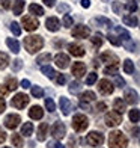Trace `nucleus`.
<instances>
[{
	"label": "nucleus",
	"instance_id": "1",
	"mask_svg": "<svg viewBox=\"0 0 140 148\" xmlns=\"http://www.w3.org/2000/svg\"><path fill=\"white\" fill-rule=\"evenodd\" d=\"M42 47H44L42 36H39V35H30V36H26L24 38V49L27 50L30 55L39 51Z\"/></svg>",
	"mask_w": 140,
	"mask_h": 148
},
{
	"label": "nucleus",
	"instance_id": "2",
	"mask_svg": "<svg viewBox=\"0 0 140 148\" xmlns=\"http://www.w3.org/2000/svg\"><path fill=\"white\" fill-rule=\"evenodd\" d=\"M128 139L122 132H111L109 134V147L110 148H126Z\"/></svg>",
	"mask_w": 140,
	"mask_h": 148
},
{
	"label": "nucleus",
	"instance_id": "3",
	"mask_svg": "<svg viewBox=\"0 0 140 148\" xmlns=\"http://www.w3.org/2000/svg\"><path fill=\"white\" fill-rule=\"evenodd\" d=\"M116 32L122 36L121 44L125 47V49L128 50V51H136V44H134V41L131 39V35L128 33V30H125L124 27H116Z\"/></svg>",
	"mask_w": 140,
	"mask_h": 148
},
{
	"label": "nucleus",
	"instance_id": "4",
	"mask_svg": "<svg viewBox=\"0 0 140 148\" xmlns=\"http://www.w3.org/2000/svg\"><path fill=\"white\" fill-rule=\"evenodd\" d=\"M71 124H72V129H74L75 132H84L89 127V119L84 115H82V113H77V115L72 116Z\"/></svg>",
	"mask_w": 140,
	"mask_h": 148
},
{
	"label": "nucleus",
	"instance_id": "5",
	"mask_svg": "<svg viewBox=\"0 0 140 148\" xmlns=\"http://www.w3.org/2000/svg\"><path fill=\"white\" fill-rule=\"evenodd\" d=\"M29 101H30V98L26 95L24 92H21V94H17V95L11 100V104L14 107H17V109H24V107L29 104Z\"/></svg>",
	"mask_w": 140,
	"mask_h": 148
},
{
	"label": "nucleus",
	"instance_id": "6",
	"mask_svg": "<svg viewBox=\"0 0 140 148\" xmlns=\"http://www.w3.org/2000/svg\"><path fill=\"white\" fill-rule=\"evenodd\" d=\"M3 123H5L6 129L14 130V129H17V127L20 125V123H21V118H20V115H17V113H9V115H6V118H5Z\"/></svg>",
	"mask_w": 140,
	"mask_h": 148
},
{
	"label": "nucleus",
	"instance_id": "7",
	"mask_svg": "<svg viewBox=\"0 0 140 148\" xmlns=\"http://www.w3.org/2000/svg\"><path fill=\"white\" fill-rule=\"evenodd\" d=\"M90 35V29L88 26L84 24H77L74 26V29H72V36L74 38H80V39H84Z\"/></svg>",
	"mask_w": 140,
	"mask_h": 148
},
{
	"label": "nucleus",
	"instance_id": "8",
	"mask_svg": "<svg viewBox=\"0 0 140 148\" xmlns=\"http://www.w3.org/2000/svg\"><path fill=\"white\" fill-rule=\"evenodd\" d=\"M122 123V115L118 112H109L107 115H105V124H107V127H116Z\"/></svg>",
	"mask_w": 140,
	"mask_h": 148
},
{
	"label": "nucleus",
	"instance_id": "9",
	"mask_svg": "<svg viewBox=\"0 0 140 148\" xmlns=\"http://www.w3.org/2000/svg\"><path fill=\"white\" fill-rule=\"evenodd\" d=\"M86 142L92 147H99L104 142V136L99 132H90L88 136H86Z\"/></svg>",
	"mask_w": 140,
	"mask_h": 148
},
{
	"label": "nucleus",
	"instance_id": "10",
	"mask_svg": "<svg viewBox=\"0 0 140 148\" xmlns=\"http://www.w3.org/2000/svg\"><path fill=\"white\" fill-rule=\"evenodd\" d=\"M21 24H23V27H24L26 30H29V32H33V30H36V29L39 27L38 20H36V18H33L32 15H26V17H23Z\"/></svg>",
	"mask_w": 140,
	"mask_h": 148
},
{
	"label": "nucleus",
	"instance_id": "11",
	"mask_svg": "<svg viewBox=\"0 0 140 148\" xmlns=\"http://www.w3.org/2000/svg\"><path fill=\"white\" fill-rule=\"evenodd\" d=\"M113 85L109 82L107 79H103L98 82V91L103 94V95H110V94H113Z\"/></svg>",
	"mask_w": 140,
	"mask_h": 148
},
{
	"label": "nucleus",
	"instance_id": "12",
	"mask_svg": "<svg viewBox=\"0 0 140 148\" xmlns=\"http://www.w3.org/2000/svg\"><path fill=\"white\" fill-rule=\"evenodd\" d=\"M51 134H53L56 139L65 138V134H66V127H65V124H63V123H56L54 125H53V129H51Z\"/></svg>",
	"mask_w": 140,
	"mask_h": 148
},
{
	"label": "nucleus",
	"instance_id": "13",
	"mask_svg": "<svg viewBox=\"0 0 140 148\" xmlns=\"http://www.w3.org/2000/svg\"><path fill=\"white\" fill-rule=\"evenodd\" d=\"M99 59H101L103 62L109 64V65H118V66H119V58H118L116 55H113L111 51H105V53H103V55L99 56Z\"/></svg>",
	"mask_w": 140,
	"mask_h": 148
},
{
	"label": "nucleus",
	"instance_id": "14",
	"mask_svg": "<svg viewBox=\"0 0 140 148\" xmlns=\"http://www.w3.org/2000/svg\"><path fill=\"white\" fill-rule=\"evenodd\" d=\"M45 27L50 32H57L60 29V21H59V18H56V17H48L45 20Z\"/></svg>",
	"mask_w": 140,
	"mask_h": 148
},
{
	"label": "nucleus",
	"instance_id": "15",
	"mask_svg": "<svg viewBox=\"0 0 140 148\" xmlns=\"http://www.w3.org/2000/svg\"><path fill=\"white\" fill-rule=\"evenodd\" d=\"M59 107H60V110L65 116H68L71 110H72V103L69 101L66 97H60V100H59Z\"/></svg>",
	"mask_w": 140,
	"mask_h": 148
},
{
	"label": "nucleus",
	"instance_id": "16",
	"mask_svg": "<svg viewBox=\"0 0 140 148\" xmlns=\"http://www.w3.org/2000/svg\"><path fill=\"white\" fill-rule=\"evenodd\" d=\"M86 74V65L83 62H74L72 64V76L80 79Z\"/></svg>",
	"mask_w": 140,
	"mask_h": 148
},
{
	"label": "nucleus",
	"instance_id": "17",
	"mask_svg": "<svg viewBox=\"0 0 140 148\" xmlns=\"http://www.w3.org/2000/svg\"><path fill=\"white\" fill-rule=\"evenodd\" d=\"M54 62L60 70H65V68L69 66V58L66 55H63V53H59V55H56V58H54Z\"/></svg>",
	"mask_w": 140,
	"mask_h": 148
},
{
	"label": "nucleus",
	"instance_id": "18",
	"mask_svg": "<svg viewBox=\"0 0 140 148\" xmlns=\"http://www.w3.org/2000/svg\"><path fill=\"white\" fill-rule=\"evenodd\" d=\"M124 98H125V103H128V104H131V106L139 103V94H137L134 89H126Z\"/></svg>",
	"mask_w": 140,
	"mask_h": 148
},
{
	"label": "nucleus",
	"instance_id": "19",
	"mask_svg": "<svg viewBox=\"0 0 140 148\" xmlns=\"http://www.w3.org/2000/svg\"><path fill=\"white\" fill-rule=\"evenodd\" d=\"M68 50L72 56H75V58H82L84 56V47H82L80 44H69L68 45Z\"/></svg>",
	"mask_w": 140,
	"mask_h": 148
},
{
	"label": "nucleus",
	"instance_id": "20",
	"mask_svg": "<svg viewBox=\"0 0 140 148\" xmlns=\"http://www.w3.org/2000/svg\"><path fill=\"white\" fill-rule=\"evenodd\" d=\"M29 116L32 119H42L44 116V110L41 106H32L30 110H29Z\"/></svg>",
	"mask_w": 140,
	"mask_h": 148
},
{
	"label": "nucleus",
	"instance_id": "21",
	"mask_svg": "<svg viewBox=\"0 0 140 148\" xmlns=\"http://www.w3.org/2000/svg\"><path fill=\"white\" fill-rule=\"evenodd\" d=\"M47 132H48V124L47 123H41V125L38 127V140L39 142H42V140H45V138H47Z\"/></svg>",
	"mask_w": 140,
	"mask_h": 148
},
{
	"label": "nucleus",
	"instance_id": "22",
	"mask_svg": "<svg viewBox=\"0 0 140 148\" xmlns=\"http://www.w3.org/2000/svg\"><path fill=\"white\" fill-rule=\"evenodd\" d=\"M113 107H115V112H118V113H122L126 110V103L124 101L122 98H116L115 101H113Z\"/></svg>",
	"mask_w": 140,
	"mask_h": 148
},
{
	"label": "nucleus",
	"instance_id": "23",
	"mask_svg": "<svg viewBox=\"0 0 140 148\" xmlns=\"http://www.w3.org/2000/svg\"><path fill=\"white\" fill-rule=\"evenodd\" d=\"M122 21H124L125 26H128V27H137V24H139V20L134 15H124Z\"/></svg>",
	"mask_w": 140,
	"mask_h": 148
},
{
	"label": "nucleus",
	"instance_id": "24",
	"mask_svg": "<svg viewBox=\"0 0 140 148\" xmlns=\"http://www.w3.org/2000/svg\"><path fill=\"white\" fill-rule=\"evenodd\" d=\"M12 8V12H14V15H20L24 9V0H15L14 5L11 6Z\"/></svg>",
	"mask_w": 140,
	"mask_h": 148
},
{
	"label": "nucleus",
	"instance_id": "25",
	"mask_svg": "<svg viewBox=\"0 0 140 148\" xmlns=\"http://www.w3.org/2000/svg\"><path fill=\"white\" fill-rule=\"evenodd\" d=\"M90 42H92V45H93V47L99 49V47L103 45V42H104V38H103V35H101L99 32H97L95 35H93V36L90 38Z\"/></svg>",
	"mask_w": 140,
	"mask_h": 148
},
{
	"label": "nucleus",
	"instance_id": "26",
	"mask_svg": "<svg viewBox=\"0 0 140 148\" xmlns=\"http://www.w3.org/2000/svg\"><path fill=\"white\" fill-rule=\"evenodd\" d=\"M29 11H30V14L36 15V17L44 15V8H42V6H39V5H36V3H32L29 6Z\"/></svg>",
	"mask_w": 140,
	"mask_h": 148
},
{
	"label": "nucleus",
	"instance_id": "27",
	"mask_svg": "<svg viewBox=\"0 0 140 148\" xmlns=\"http://www.w3.org/2000/svg\"><path fill=\"white\" fill-rule=\"evenodd\" d=\"M6 45L12 50V53H18L20 51V44H18L17 39H14V38H8V39H6Z\"/></svg>",
	"mask_w": 140,
	"mask_h": 148
},
{
	"label": "nucleus",
	"instance_id": "28",
	"mask_svg": "<svg viewBox=\"0 0 140 148\" xmlns=\"http://www.w3.org/2000/svg\"><path fill=\"white\" fill-rule=\"evenodd\" d=\"M68 91L72 94V95H77V94H80V91H82V83H80L78 80H75V82H71Z\"/></svg>",
	"mask_w": 140,
	"mask_h": 148
},
{
	"label": "nucleus",
	"instance_id": "29",
	"mask_svg": "<svg viewBox=\"0 0 140 148\" xmlns=\"http://www.w3.org/2000/svg\"><path fill=\"white\" fill-rule=\"evenodd\" d=\"M11 142L14 147L17 148H21L23 147V138H21V134H18V133H12V136H11Z\"/></svg>",
	"mask_w": 140,
	"mask_h": 148
},
{
	"label": "nucleus",
	"instance_id": "30",
	"mask_svg": "<svg viewBox=\"0 0 140 148\" xmlns=\"http://www.w3.org/2000/svg\"><path fill=\"white\" fill-rule=\"evenodd\" d=\"M6 88L8 91H15L18 88V82L15 77H6Z\"/></svg>",
	"mask_w": 140,
	"mask_h": 148
},
{
	"label": "nucleus",
	"instance_id": "31",
	"mask_svg": "<svg viewBox=\"0 0 140 148\" xmlns=\"http://www.w3.org/2000/svg\"><path fill=\"white\" fill-rule=\"evenodd\" d=\"M33 133V124L32 123H24L23 127H21V134H24V136H32Z\"/></svg>",
	"mask_w": 140,
	"mask_h": 148
},
{
	"label": "nucleus",
	"instance_id": "32",
	"mask_svg": "<svg viewBox=\"0 0 140 148\" xmlns=\"http://www.w3.org/2000/svg\"><path fill=\"white\" fill-rule=\"evenodd\" d=\"M50 60H51V55L50 53H44V55L36 58V64L38 65H45V64H48Z\"/></svg>",
	"mask_w": 140,
	"mask_h": 148
},
{
	"label": "nucleus",
	"instance_id": "33",
	"mask_svg": "<svg viewBox=\"0 0 140 148\" xmlns=\"http://www.w3.org/2000/svg\"><path fill=\"white\" fill-rule=\"evenodd\" d=\"M124 71L126 74H133V73H134V64H133L131 59H125L124 60Z\"/></svg>",
	"mask_w": 140,
	"mask_h": 148
},
{
	"label": "nucleus",
	"instance_id": "34",
	"mask_svg": "<svg viewBox=\"0 0 140 148\" xmlns=\"http://www.w3.org/2000/svg\"><path fill=\"white\" fill-rule=\"evenodd\" d=\"M42 74H45L48 79H54L56 77V71L53 70L50 65H42Z\"/></svg>",
	"mask_w": 140,
	"mask_h": 148
},
{
	"label": "nucleus",
	"instance_id": "35",
	"mask_svg": "<svg viewBox=\"0 0 140 148\" xmlns=\"http://www.w3.org/2000/svg\"><path fill=\"white\" fill-rule=\"evenodd\" d=\"M8 64H9V56L6 53L0 51V70H5L8 66Z\"/></svg>",
	"mask_w": 140,
	"mask_h": 148
},
{
	"label": "nucleus",
	"instance_id": "36",
	"mask_svg": "<svg viewBox=\"0 0 140 148\" xmlns=\"http://www.w3.org/2000/svg\"><path fill=\"white\" fill-rule=\"evenodd\" d=\"M80 98H82V101H86V103H88V101H93V100H95V94H93L92 91H86L84 94H82V97H80Z\"/></svg>",
	"mask_w": 140,
	"mask_h": 148
},
{
	"label": "nucleus",
	"instance_id": "37",
	"mask_svg": "<svg viewBox=\"0 0 140 148\" xmlns=\"http://www.w3.org/2000/svg\"><path fill=\"white\" fill-rule=\"evenodd\" d=\"M32 95L36 97V98H42L44 89L41 88V86H32Z\"/></svg>",
	"mask_w": 140,
	"mask_h": 148
},
{
	"label": "nucleus",
	"instance_id": "38",
	"mask_svg": "<svg viewBox=\"0 0 140 148\" xmlns=\"http://www.w3.org/2000/svg\"><path fill=\"white\" fill-rule=\"evenodd\" d=\"M118 65H109L104 68V74H111V76H115V74H118Z\"/></svg>",
	"mask_w": 140,
	"mask_h": 148
},
{
	"label": "nucleus",
	"instance_id": "39",
	"mask_svg": "<svg viewBox=\"0 0 140 148\" xmlns=\"http://www.w3.org/2000/svg\"><path fill=\"white\" fill-rule=\"evenodd\" d=\"M11 32L14 33L15 36H20V35H21V27H20V24L15 23V21L11 23Z\"/></svg>",
	"mask_w": 140,
	"mask_h": 148
},
{
	"label": "nucleus",
	"instance_id": "40",
	"mask_svg": "<svg viewBox=\"0 0 140 148\" xmlns=\"http://www.w3.org/2000/svg\"><path fill=\"white\" fill-rule=\"evenodd\" d=\"M23 68V60L21 59H15V60H12V71H20Z\"/></svg>",
	"mask_w": 140,
	"mask_h": 148
},
{
	"label": "nucleus",
	"instance_id": "41",
	"mask_svg": "<svg viewBox=\"0 0 140 148\" xmlns=\"http://www.w3.org/2000/svg\"><path fill=\"white\" fill-rule=\"evenodd\" d=\"M139 116H140L139 109H133V110H130V119L133 121V123H139Z\"/></svg>",
	"mask_w": 140,
	"mask_h": 148
},
{
	"label": "nucleus",
	"instance_id": "42",
	"mask_svg": "<svg viewBox=\"0 0 140 148\" xmlns=\"http://www.w3.org/2000/svg\"><path fill=\"white\" fill-rule=\"evenodd\" d=\"M71 9V6L69 5H66V3H60L57 6V11H59V14H66V12H69Z\"/></svg>",
	"mask_w": 140,
	"mask_h": 148
},
{
	"label": "nucleus",
	"instance_id": "43",
	"mask_svg": "<svg viewBox=\"0 0 140 148\" xmlns=\"http://www.w3.org/2000/svg\"><path fill=\"white\" fill-rule=\"evenodd\" d=\"M45 107L48 109V112H54V110H56L54 101H53L51 98H45Z\"/></svg>",
	"mask_w": 140,
	"mask_h": 148
},
{
	"label": "nucleus",
	"instance_id": "44",
	"mask_svg": "<svg viewBox=\"0 0 140 148\" xmlns=\"http://www.w3.org/2000/svg\"><path fill=\"white\" fill-rule=\"evenodd\" d=\"M115 83L118 88H125V80L119 76V74H115Z\"/></svg>",
	"mask_w": 140,
	"mask_h": 148
},
{
	"label": "nucleus",
	"instance_id": "45",
	"mask_svg": "<svg viewBox=\"0 0 140 148\" xmlns=\"http://www.w3.org/2000/svg\"><path fill=\"white\" fill-rule=\"evenodd\" d=\"M111 6H113V12H115V14H118V15H121V12H122V5H121V2H113Z\"/></svg>",
	"mask_w": 140,
	"mask_h": 148
},
{
	"label": "nucleus",
	"instance_id": "46",
	"mask_svg": "<svg viewBox=\"0 0 140 148\" xmlns=\"http://www.w3.org/2000/svg\"><path fill=\"white\" fill-rule=\"evenodd\" d=\"M125 8H126V11H130V12H136L137 11V2H134V0H133V2H128Z\"/></svg>",
	"mask_w": 140,
	"mask_h": 148
},
{
	"label": "nucleus",
	"instance_id": "47",
	"mask_svg": "<svg viewBox=\"0 0 140 148\" xmlns=\"http://www.w3.org/2000/svg\"><path fill=\"white\" fill-rule=\"evenodd\" d=\"M97 21H98V23H103V24H105V26H107V27H111V26H113L111 20L105 18V17H98V18H97Z\"/></svg>",
	"mask_w": 140,
	"mask_h": 148
},
{
	"label": "nucleus",
	"instance_id": "48",
	"mask_svg": "<svg viewBox=\"0 0 140 148\" xmlns=\"http://www.w3.org/2000/svg\"><path fill=\"white\" fill-rule=\"evenodd\" d=\"M63 26L65 27H71L72 26V17L71 15H68V14L63 15Z\"/></svg>",
	"mask_w": 140,
	"mask_h": 148
},
{
	"label": "nucleus",
	"instance_id": "49",
	"mask_svg": "<svg viewBox=\"0 0 140 148\" xmlns=\"http://www.w3.org/2000/svg\"><path fill=\"white\" fill-rule=\"evenodd\" d=\"M97 76H98L97 73H90L88 76V79H86V83H88V85H93L97 82Z\"/></svg>",
	"mask_w": 140,
	"mask_h": 148
},
{
	"label": "nucleus",
	"instance_id": "50",
	"mask_svg": "<svg viewBox=\"0 0 140 148\" xmlns=\"http://www.w3.org/2000/svg\"><path fill=\"white\" fill-rule=\"evenodd\" d=\"M107 38H109V41H110L113 45H116V47H118V45H121V39H118L115 35H113V33H109V36H107Z\"/></svg>",
	"mask_w": 140,
	"mask_h": 148
},
{
	"label": "nucleus",
	"instance_id": "51",
	"mask_svg": "<svg viewBox=\"0 0 140 148\" xmlns=\"http://www.w3.org/2000/svg\"><path fill=\"white\" fill-rule=\"evenodd\" d=\"M47 148H63V145L59 142V140H50L47 144Z\"/></svg>",
	"mask_w": 140,
	"mask_h": 148
},
{
	"label": "nucleus",
	"instance_id": "52",
	"mask_svg": "<svg viewBox=\"0 0 140 148\" xmlns=\"http://www.w3.org/2000/svg\"><path fill=\"white\" fill-rule=\"evenodd\" d=\"M66 82V76H65V74H59V76L56 77V83L57 85H63Z\"/></svg>",
	"mask_w": 140,
	"mask_h": 148
},
{
	"label": "nucleus",
	"instance_id": "53",
	"mask_svg": "<svg viewBox=\"0 0 140 148\" xmlns=\"http://www.w3.org/2000/svg\"><path fill=\"white\" fill-rule=\"evenodd\" d=\"M0 3H2L3 9H11V6H12V0H0Z\"/></svg>",
	"mask_w": 140,
	"mask_h": 148
},
{
	"label": "nucleus",
	"instance_id": "54",
	"mask_svg": "<svg viewBox=\"0 0 140 148\" xmlns=\"http://www.w3.org/2000/svg\"><path fill=\"white\" fill-rule=\"evenodd\" d=\"M8 92H9V91H8V88H6L5 85H0V98H3Z\"/></svg>",
	"mask_w": 140,
	"mask_h": 148
},
{
	"label": "nucleus",
	"instance_id": "55",
	"mask_svg": "<svg viewBox=\"0 0 140 148\" xmlns=\"http://www.w3.org/2000/svg\"><path fill=\"white\" fill-rule=\"evenodd\" d=\"M21 88H24V89H27V88H30V82L27 79H24V80H21Z\"/></svg>",
	"mask_w": 140,
	"mask_h": 148
},
{
	"label": "nucleus",
	"instance_id": "56",
	"mask_svg": "<svg viewBox=\"0 0 140 148\" xmlns=\"http://www.w3.org/2000/svg\"><path fill=\"white\" fill-rule=\"evenodd\" d=\"M42 2L45 3V6H48V8H53L56 3V0H42Z\"/></svg>",
	"mask_w": 140,
	"mask_h": 148
},
{
	"label": "nucleus",
	"instance_id": "57",
	"mask_svg": "<svg viewBox=\"0 0 140 148\" xmlns=\"http://www.w3.org/2000/svg\"><path fill=\"white\" fill-rule=\"evenodd\" d=\"M80 5H82L83 8H86V9H88L89 6H90V0H82V2H80Z\"/></svg>",
	"mask_w": 140,
	"mask_h": 148
},
{
	"label": "nucleus",
	"instance_id": "58",
	"mask_svg": "<svg viewBox=\"0 0 140 148\" xmlns=\"http://www.w3.org/2000/svg\"><path fill=\"white\" fill-rule=\"evenodd\" d=\"M5 140H6V133H5L2 129H0V144H3Z\"/></svg>",
	"mask_w": 140,
	"mask_h": 148
},
{
	"label": "nucleus",
	"instance_id": "59",
	"mask_svg": "<svg viewBox=\"0 0 140 148\" xmlns=\"http://www.w3.org/2000/svg\"><path fill=\"white\" fill-rule=\"evenodd\" d=\"M97 110H98V112L105 110V103H98V104H97Z\"/></svg>",
	"mask_w": 140,
	"mask_h": 148
},
{
	"label": "nucleus",
	"instance_id": "60",
	"mask_svg": "<svg viewBox=\"0 0 140 148\" xmlns=\"http://www.w3.org/2000/svg\"><path fill=\"white\" fill-rule=\"evenodd\" d=\"M5 109H6V103L3 101V98H0V113L5 112Z\"/></svg>",
	"mask_w": 140,
	"mask_h": 148
},
{
	"label": "nucleus",
	"instance_id": "61",
	"mask_svg": "<svg viewBox=\"0 0 140 148\" xmlns=\"http://www.w3.org/2000/svg\"><path fill=\"white\" fill-rule=\"evenodd\" d=\"M62 45H65V41H62V39H60V41H59V39L54 41V47H57V49H59V47H62Z\"/></svg>",
	"mask_w": 140,
	"mask_h": 148
},
{
	"label": "nucleus",
	"instance_id": "62",
	"mask_svg": "<svg viewBox=\"0 0 140 148\" xmlns=\"http://www.w3.org/2000/svg\"><path fill=\"white\" fill-rule=\"evenodd\" d=\"M3 148H9V147H3Z\"/></svg>",
	"mask_w": 140,
	"mask_h": 148
}]
</instances>
